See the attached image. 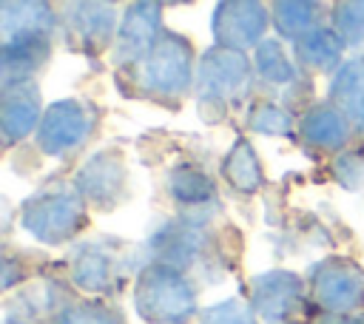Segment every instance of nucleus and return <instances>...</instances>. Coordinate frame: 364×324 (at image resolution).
<instances>
[{"label": "nucleus", "mask_w": 364, "mask_h": 324, "mask_svg": "<svg viewBox=\"0 0 364 324\" xmlns=\"http://www.w3.org/2000/svg\"><path fill=\"white\" fill-rule=\"evenodd\" d=\"M264 28L259 0H225L216 14V34L228 43H253Z\"/></svg>", "instance_id": "f257e3e1"}, {"label": "nucleus", "mask_w": 364, "mask_h": 324, "mask_svg": "<svg viewBox=\"0 0 364 324\" xmlns=\"http://www.w3.org/2000/svg\"><path fill=\"white\" fill-rule=\"evenodd\" d=\"M310 0H276V23L284 34H296L307 28L310 20Z\"/></svg>", "instance_id": "f03ea898"}]
</instances>
